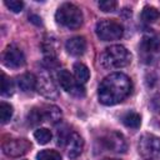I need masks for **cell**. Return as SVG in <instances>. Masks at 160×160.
Instances as JSON below:
<instances>
[{
  "instance_id": "1",
  "label": "cell",
  "mask_w": 160,
  "mask_h": 160,
  "mask_svg": "<svg viewBox=\"0 0 160 160\" xmlns=\"http://www.w3.org/2000/svg\"><path fill=\"white\" fill-rule=\"evenodd\" d=\"M131 80L122 72H112L102 79L98 89V98L102 105L111 106L121 102L131 92Z\"/></svg>"
},
{
  "instance_id": "2",
  "label": "cell",
  "mask_w": 160,
  "mask_h": 160,
  "mask_svg": "<svg viewBox=\"0 0 160 160\" xmlns=\"http://www.w3.org/2000/svg\"><path fill=\"white\" fill-rule=\"evenodd\" d=\"M131 61V54L122 45H112L104 50L100 55V65L104 69L125 68Z\"/></svg>"
},
{
  "instance_id": "3",
  "label": "cell",
  "mask_w": 160,
  "mask_h": 160,
  "mask_svg": "<svg viewBox=\"0 0 160 160\" xmlns=\"http://www.w3.org/2000/svg\"><path fill=\"white\" fill-rule=\"evenodd\" d=\"M55 19L58 24L68 29H78L82 24V12L81 10L70 2L60 5L55 12Z\"/></svg>"
},
{
  "instance_id": "4",
  "label": "cell",
  "mask_w": 160,
  "mask_h": 160,
  "mask_svg": "<svg viewBox=\"0 0 160 160\" xmlns=\"http://www.w3.org/2000/svg\"><path fill=\"white\" fill-rule=\"evenodd\" d=\"M95 32L98 38L102 41H114L122 38L124 29L122 25L111 19H102L96 22Z\"/></svg>"
},
{
  "instance_id": "5",
  "label": "cell",
  "mask_w": 160,
  "mask_h": 160,
  "mask_svg": "<svg viewBox=\"0 0 160 160\" xmlns=\"http://www.w3.org/2000/svg\"><path fill=\"white\" fill-rule=\"evenodd\" d=\"M138 150L144 160H156L160 158V138L154 134H144L138 142Z\"/></svg>"
},
{
  "instance_id": "6",
  "label": "cell",
  "mask_w": 160,
  "mask_h": 160,
  "mask_svg": "<svg viewBox=\"0 0 160 160\" xmlns=\"http://www.w3.org/2000/svg\"><path fill=\"white\" fill-rule=\"evenodd\" d=\"M140 49L146 60H154L160 55V34L158 32H148L142 36Z\"/></svg>"
},
{
  "instance_id": "7",
  "label": "cell",
  "mask_w": 160,
  "mask_h": 160,
  "mask_svg": "<svg viewBox=\"0 0 160 160\" xmlns=\"http://www.w3.org/2000/svg\"><path fill=\"white\" fill-rule=\"evenodd\" d=\"M58 80L60 82V86L69 94L76 98H81L85 95V89L82 84H79L76 79L68 71V70H60L58 75Z\"/></svg>"
},
{
  "instance_id": "8",
  "label": "cell",
  "mask_w": 160,
  "mask_h": 160,
  "mask_svg": "<svg viewBox=\"0 0 160 160\" xmlns=\"http://www.w3.org/2000/svg\"><path fill=\"white\" fill-rule=\"evenodd\" d=\"M31 148L30 141L26 139H9L2 142V151L10 158H18L26 154Z\"/></svg>"
},
{
  "instance_id": "9",
  "label": "cell",
  "mask_w": 160,
  "mask_h": 160,
  "mask_svg": "<svg viewBox=\"0 0 160 160\" xmlns=\"http://www.w3.org/2000/svg\"><path fill=\"white\" fill-rule=\"evenodd\" d=\"M2 62L8 68L18 69L25 64V56L19 48H16L15 45H10L5 49L2 54Z\"/></svg>"
},
{
  "instance_id": "10",
  "label": "cell",
  "mask_w": 160,
  "mask_h": 160,
  "mask_svg": "<svg viewBox=\"0 0 160 160\" xmlns=\"http://www.w3.org/2000/svg\"><path fill=\"white\" fill-rule=\"evenodd\" d=\"M102 142L105 148L112 152H125L126 151V140L122 134L118 131H110L102 138Z\"/></svg>"
},
{
  "instance_id": "11",
  "label": "cell",
  "mask_w": 160,
  "mask_h": 160,
  "mask_svg": "<svg viewBox=\"0 0 160 160\" xmlns=\"http://www.w3.org/2000/svg\"><path fill=\"white\" fill-rule=\"evenodd\" d=\"M64 146L69 158H78L84 148V140L78 132H70L64 138Z\"/></svg>"
},
{
  "instance_id": "12",
  "label": "cell",
  "mask_w": 160,
  "mask_h": 160,
  "mask_svg": "<svg viewBox=\"0 0 160 160\" xmlns=\"http://www.w3.org/2000/svg\"><path fill=\"white\" fill-rule=\"evenodd\" d=\"M36 90L39 91V94H41L48 99H55L58 96L56 85L52 81V79L46 74H42L39 76L36 82Z\"/></svg>"
},
{
  "instance_id": "13",
  "label": "cell",
  "mask_w": 160,
  "mask_h": 160,
  "mask_svg": "<svg viewBox=\"0 0 160 160\" xmlns=\"http://www.w3.org/2000/svg\"><path fill=\"white\" fill-rule=\"evenodd\" d=\"M66 51L72 56H80L86 50V40L82 36H74L65 42Z\"/></svg>"
},
{
  "instance_id": "14",
  "label": "cell",
  "mask_w": 160,
  "mask_h": 160,
  "mask_svg": "<svg viewBox=\"0 0 160 160\" xmlns=\"http://www.w3.org/2000/svg\"><path fill=\"white\" fill-rule=\"evenodd\" d=\"M36 82H38V79L35 78L34 74H30V72H25L18 79V86L24 92H29L36 89Z\"/></svg>"
},
{
  "instance_id": "15",
  "label": "cell",
  "mask_w": 160,
  "mask_h": 160,
  "mask_svg": "<svg viewBox=\"0 0 160 160\" xmlns=\"http://www.w3.org/2000/svg\"><path fill=\"white\" fill-rule=\"evenodd\" d=\"M44 121H48L50 124H56L61 120V110L55 105H46L41 109Z\"/></svg>"
},
{
  "instance_id": "16",
  "label": "cell",
  "mask_w": 160,
  "mask_h": 160,
  "mask_svg": "<svg viewBox=\"0 0 160 160\" xmlns=\"http://www.w3.org/2000/svg\"><path fill=\"white\" fill-rule=\"evenodd\" d=\"M74 78L79 84H85L90 78V71L88 66L81 62L74 64Z\"/></svg>"
},
{
  "instance_id": "17",
  "label": "cell",
  "mask_w": 160,
  "mask_h": 160,
  "mask_svg": "<svg viewBox=\"0 0 160 160\" xmlns=\"http://www.w3.org/2000/svg\"><path fill=\"white\" fill-rule=\"evenodd\" d=\"M121 121H122V124H124L125 126H128V128L138 129V128L140 126V124H141V118H140L139 114L130 111V112H126V114L121 118Z\"/></svg>"
},
{
  "instance_id": "18",
  "label": "cell",
  "mask_w": 160,
  "mask_h": 160,
  "mask_svg": "<svg viewBox=\"0 0 160 160\" xmlns=\"http://www.w3.org/2000/svg\"><path fill=\"white\" fill-rule=\"evenodd\" d=\"M159 16H160V14H159L158 9H155L152 6H145L141 11V19L148 24L156 21Z\"/></svg>"
},
{
  "instance_id": "19",
  "label": "cell",
  "mask_w": 160,
  "mask_h": 160,
  "mask_svg": "<svg viewBox=\"0 0 160 160\" xmlns=\"http://www.w3.org/2000/svg\"><path fill=\"white\" fill-rule=\"evenodd\" d=\"M12 106L5 101H1L0 102V122L1 124H6L10 121L11 116H12Z\"/></svg>"
},
{
  "instance_id": "20",
  "label": "cell",
  "mask_w": 160,
  "mask_h": 160,
  "mask_svg": "<svg viewBox=\"0 0 160 160\" xmlns=\"http://www.w3.org/2000/svg\"><path fill=\"white\" fill-rule=\"evenodd\" d=\"M14 92V82L12 80L6 76L5 72H1V94L4 96H10Z\"/></svg>"
},
{
  "instance_id": "21",
  "label": "cell",
  "mask_w": 160,
  "mask_h": 160,
  "mask_svg": "<svg viewBox=\"0 0 160 160\" xmlns=\"http://www.w3.org/2000/svg\"><path fill=\"white\" fill-rule=\"evenodd\" d=\"M34 136H35V139H36V141L39 144L45 145L51 140V131L49 129H46V128H40V129L35 130Z\"/></svg>"
},
{
  "instance_id": "22",
  "label": "cell",
  "mask_w": 160,
  "mask_h": 160,
  "mask_svg": "<svg viewBox=\"0 0 160 160\" xmlns=\"http://www.w3.org/2000/svg\"><path fill=\"white\" fill-rule=\"evenodd\" d=\"M36 159L38 160H62L61 159V155L55 151V150H41L38 155H36Z\"/></svg>"
},
{
  "instance_id": "23",
  "label": "cell",
  "mask_w": 160,
  "mask_h": 160,
  "mask_svg": "<svg viewBox=\"0 0 160 160\" xmlns=\"http://www.w3.org/2000/svg\"><path fill=\"white\" fill-rule=\"evenodd\" d=\"M28 120L31 125H38V124H41L44 121V116H42V111L41 109H31L30 112L28 114Z\"/></svg>"
},
{
  "instance_id": "24",
  "label": "cell",
  "mask_w": 160,
  "mask_h": 160,
  "mask_svg": "<svg viewBox=\"0 0 160 160\" xmlns=\"http://www.w3.org/2000/svg\"><path fill=\"white\" fill-rule=\"evenodd\" d=\"M99 9L104 12H111V11H115L116 6H118V2L114 1V0H102V1H99Z\"/></svg>"
},
{
  "instance_id": "25",
  "label": "cell",
  "mask_w": 160,
  "mask_h": 160,
  "mask_svg": "<svg viewBox=\"0 0 160 160\" xmlns=\"http://www.w3.org/2000/svg\"><path fill=\"white\" fill-rule=\"evenodd\" d=\"M5 5L12 11V12H20L24 8V2L19 1V0H6Z\"/></svg>"
},
{
  "instance_id": "26",
  "label": "cell",
  "mask_w": 160,
  "mask_h": 160,
  "mask_svg": "<svg viewBox=\"0 0 160 160\" xmlns=\"http://www.w3.org/2000/svg\"><path fill=\"white\" fill-rule=\"evenodd\" d=\"M104 160H118V159H104Z\"/></svg>"
}]
</instances>
